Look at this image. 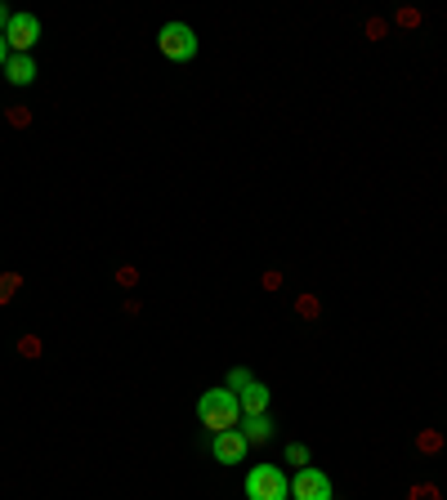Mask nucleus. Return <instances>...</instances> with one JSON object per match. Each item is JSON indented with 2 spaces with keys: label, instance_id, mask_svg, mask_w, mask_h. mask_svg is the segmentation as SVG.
I'll return each mask as SVG.
<instances>
[{
  "label": "nucleus",
  "instance_id": "f257e3e1",
  "mask_svg": "<svg viewBox=\"0 0 447 500\" xmlns=\"http://www.w3.org/2000/svg\"><path fill=\"white\" fill-rule=\"evenodd\" d=\"M197 420H202V429H210V433L237 429V425H242V402H237V393L228 389V385L206 389L202 397H197Z\"/></svg>",
  "mask_w": 447,
  "mask_h": 500
},
{
  "label": "nucleus",
  "instance_id": "f03ea898",
  "mask_svg": "<svg viewBox=\"0 0 447 500\" xmlns=\"http://www.w3.org/2000/svg\"><path fill=\"white\" fill-rule=\"evenodd\" d=\"M246 500H291V478L277 464H255L246 474Z\"/></svg>",
  "mask_w": 447,
  "mask_h": 500
},
{
  "label": "nucleus",
  "instance_id": "7ed1b4c3",
  "mask_svg": "<svg viewBox=\"0 0 447 500\" xmlns=\"http://www.w3.org/2000/svg\"><path fill=\"white\" fill-rule=\"evenodd\" d=\"M157 49H161V58H170V63H192L197 58V31L188 23H165L157 31Z\"/></svg>",
  "mask_w": 447,
  "mask_h": 500
},
{
  "label": "nucleus",
  "instance_id": "20e7f679",
  "mask_svg": "<svg viewBox=\"0 0 447 500\" xmlns=\"http://www.w3.org/2000/svg\"><path fill=\"white\" fill-rule=\"evenodd\" d=\"M41 41V19L36 14H14L9 27H5V45H9V54H31Z\"/></svg>",
  "mask_w": 447,
  "mask_h": 500
},
{
  "label": "nucleus",
  "instance_id": "39448f33",
  "mask_svg": "<svg viewBox=\"0 0 447 500\" xmlns=\"http://www.w3.org/2000/svg\"><path fill=\"white\" fill-rule=\"evenodd\" d=\"M291 500H331V478L318 469V464H304L291 478Z\"/></svg>",
  "mask_w": 447,
  "mask_h": 500
},
{
  "label": "nucleus",
  "instance_id": "423d86ee",
  "mask_svg": "<svg viewBox=\"0 0 447 500\" xmlns=\"http://www.w3.org/2000/svg\"><path fill=\"white\" fill-rule=\"evenodd\" d=\"M251 442L242 438V429H224V433H210V456L220 464H242Z\"/></svg>",
  "mask_w": 447,
  "mask_h": 500
},
{
  "label": "nucleus",
  "instance_id": "0eeeda50",
  "mask_svg": "<svg viewBox=\"0 0 447 500\" xmlns=\"http://www.w3.org/2000/svg\"><path fill=\"white\" fill-rule=\"evenodd\" d=\"M0 72H5L9 85L23 90V85H31V80H36V58H31V54H9V63H5Z\"/></svg>",
  "mask_w": 447,
  "mask_h": 500
},
{
  "label": "nucleus",
  "instance_id": "6e6552de",
  "mask_svg": "<svg viewBox=\"0 0 447 500\" xmlns=\"http://www.w3.org/2000/svg\"><path fill=\"white\" fill-rule=\"evenodd\" d=\"M269 389L260 385V380H251V385H246L242 393H237V402H242V415H269Z\"/></svg>",
  "mask_w": 447,
  "mask_h": 500
},
{
  "label": "nucleus",
  "instance_id": "1a4fd4ad",
  "mask_svg": "<svg viewBox=\"0 0 447 500\" xmlns=\"http://www.w3.org/2000/svg\"><path fill=\"white\" fill-rule=\"evenodd\" d=\"M237 429H242V438L251 442V447H264V442L273 438V420H269V415H242Z\"/></svg>",
  "mask_w": 447,
  "mask_h": 500
},
{
  "label": "nucleus",
  "instance_id": "9d476101",
  "mask_svg": "<svg viewBox=\"0 0 447 500\" xmlns=\"http://www.w3.org/2000/svg\"><path fill=\"white\" fill-rule=\"evenodd\" d=\"M443 447H447L443 429H416V452L421 456H443Z\"/></svg>",
  "mask_w": 447,
  "mask_h": 500
},
{
  "label": "nucleus",
  "instance_id": "9b49d317",
  "mask_svg": "<svg viewBox=\"0 0 447 500\" xmlns=\"http://www.w3.org/2000/svg\"><path fill=\"white\" fill-rule=\"evenodd\" d=\"M295 313H300L304 322H318L322 318V299L313 295V291H304V295H295Z\"/></svg>",
  "mask_w": 447,
  "mask_h": 500
},
{
  "label": "nucleus",
  "instance_id": "f8f14e48",
  "mask_svg": "<svg viewBox=\"0 0 447 500\" xmlns=\"http://www.w3.org/2000/svg\"><path fill=\"white\" fill-rule=\"evenodd\" d=\"M19 286H23V273H0V308L19 295Z\"/></svg>",
  "mask_w": 447,
  "mask_h": 500
},
{
  "label": "nucleus",
  "instance_id": "ddd939ff",
  "mask_svg": "<svg viewBox=\"0 0 447 500\" xmlns=\"http://www.w3.org/2000/svg\"><path fill=\"white\" fill-rule=\"evenodd\" d=\"M41 353H45V340H41V335H19V358L36 362Z\"/></svg>",
  "mask_w": 447,
  "mask_h": 500
},
{
  "label": "nucleus",
  "instance_id": "4468645a",
  "mask_svg": "<svg viewBox=\"0 0 447 500\" xmlns=\"http://www.w3.org/2000/svg\"><path fill=\"white\" fill-rule=\"evenodd\" d=\"M407 500H443V491H438V482H411Z\"/></svg>",
  "mask_w": 447,
  "mask_h": 500
},
{
  "label": "nucleus",
  "instance_id": "2eb2a0df",
  "mask_svg": "<svg viewBox=\"0 0 447 500\" xmlns=\"http://www.w3.org/2000/svg\"><path fill=\"white\" fill-rule=\"evenodd\" d=\"M5 121H9L14 130H27V125H31V108H27V103H14V108H5Z\"/></svg>",
  "mask_w": 447,
  "mask_h": 500
},
{
  "label": "nucleus",
  "instance_id": "dca6fc26",
  "mask_svg": "<svg viewBox=\"0 0 447 500\" xmlns=\"http://www.w3.org/2000/svg\"><path fill=\"white\" fill-rule=\"evenodd\" d=\"M394 23H399L403 31H416V27H421V9H411V5H407V9L394 14Z\"/></svg>",
  "mask_w": 447,
  "mask_h": 500
},
{
  "label": "nucleus",
  "instance_id": "f3484780",
  "mask_svg": "<svg viewBox=\"0 0 447 500\" xmlns=\"http://www.w3.org/2000/svg\"><path fill=\"white\" fill-rule=\"evenodd\" d=\"M251 380H255V375L246 371V366H233V371H228V389H233V393H242L246 385H251Z\"/></svg>",
  "mask_w": 447,
  "mask_h": 500
},
{
  "label": "nucleus",
  "instance_id": "a211bd4d",
  "mask_svg": "<svg viewBox=\"0 0 447 500\" xmlns=\"http://www.w3.org/2000/svg\"><path fill=\"white\" fill-rule=\"evenodd\" d=\"M287 464L304 469V464H309V447H304V442H291V447H287Z\"/></svg>",
  "mask_w": 447,
  "mask_h": 500
},
{
  "label": "nucleus",
  "instance_id": "6ab92c4d",
  "mask_svg": "<svg viewBox=\"0 0 447 500\" xmlns=\"http://www.w3.org/2000/svg\"><path fill=\"white\" fill-rule=\"evenodd\" d=\"M362 31H367V41H385V31H389V23H385V19H380V14H371V19H367V27H362Z\"/></svg>",
  "mask_w": 447,
  "mask_h": 500
},
{
  "label": "nucleus",
  "instance_id": "aec40b11",
  "mask_svg": "<svg viewBox=\"0 0 447 500\" xmlns=\"http://www.w3.org/2000/svg\"><path fill=\"white\" fill-rule=\"evenodd\" d=\"M117 286H139V269H135V264H121V269H117Z\"/></svg>",
  "mask_w": 447,
  "mask_h": 500
},
{
  "label": "nucleus",
  "instance_id": "412c9836",
  "mask_svg": "<svg viewBox=\"0 0 447 500\" xmlns=\"http://www.w3.org/2000/svg\"><path fill=\"white\" fill-rule=\"evenodd\" d=\"M260 286L269 291V295H277V291H282V273H277V269H269V273L260 277Z\"/></svg>",
  "mask_w": 447,
  "mask_h": 500
},
{
  "label": "nucleus",
  "instance_id": "4be33fe9",
  "mask_svg": "<svg viewBox=\"0 0 447 500\" xmlns=\"http://www.w3.org/2000/svg\"><path fill=\"white\" fill-rule=\"evenodd\" d=\"M9 19H14V14H9L5 5H0V36H5V27H9Z\"/></svg>",
  "mask_w": 447,
  "mask_h": 500
},
{
  "label": "nucleus",
  "instance_id": "5701e85b",
  "mask_svg": "<svg viewBox=\"0 0 447 500\" xmlns=\"http://www.w3.org/2000/svg\"><path fill=\"white\" fill-rule=\"evenodd\" d=\"M9 63V45H5V36H0V68Z\"/></svg>",
  "mask_w": 447,
  "mask_h": 500
}]
</instances>
